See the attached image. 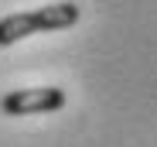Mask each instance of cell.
<instances>
[{
    "label": "cell",
    "mask_w": 157,
    "mask_h": 147,
    "mask_svg": "<svg viewBox=\"0 0 157 147\" xmlns=\"http://www.w3.org/2000/svg\"><path fill=\"white\" fill-rule=\"evenodd\" d=\"M75 21H78V4H72V0L48 4L38 10H24V14H7V17H0V48L17 44L21 38H31V34L72 28Z\"/></svg>",
    "instance_id": "1"
},
{
    "label": "cell",
    "mask_w": 157,
    "mask_h": 147,
    "mask_svg": "<svg viewBox=\"0 0 157 147\" xmlns=\"http://www.w3.org/2000/svg\"><path fill=\"white\" fill-rule=\"evenodd\" d=\"M65 106V89L58 86H31V89H14L0 99L4 116H38V113H55Z\"/></svg>",
    "instance_id": "2"
}]
</instances>
